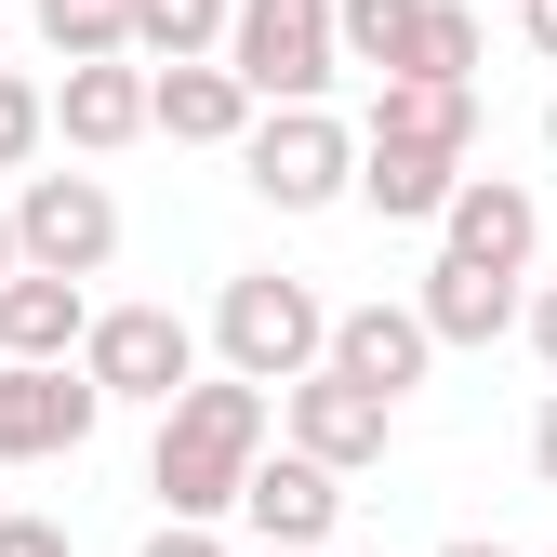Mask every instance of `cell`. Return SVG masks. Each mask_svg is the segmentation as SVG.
<instances>
[{
	"label": "cell",
	"instance_id": "6da1fadb",
	"mask_svg": "<svg viewBox=\"0 0 557 557\" xmlns=\"http://www.w3.org/2000/svg\"><path fill=\"white\" fill-rule=\"evenodd\" d=\"M265 465V385H186L173 411H160V451H147V492L173 505V531H213L226 505H239V478Z\"/></svg>",
	"mask_w": 557,
	"mask_h": 557
},
{
	"label": "cell",
	"instance_id": "7a4b0ae2",
	"mask_svg": "<svg viewBox=\"0 0 557 557\" xmlns=\"http://www.w3.org/2000/svg\"><path fill=\"white\" fill-rule=\"evenodd\" d=\"M319 345H332V306L306 293V278H278V265H239L226 293H213V359H226V385H306L319 372Z\"/></svg>",
	"mask_w": 557,
	"mask_h": 557
},
{
	"label": "cell",
	"instance_id": "3957f363",
	"mask_svg": "<svg viewBox=\"0 0 557 557\" xmlns=\"http://www.w3.org/2000/svg\"><path fill=\"white\" fill-rule=\"evenodd\" d=\"M332 0H226V81L252 94V120L265 107H319L332 94Z\"/></svg>",
	"mask_w": 557,
	"mask_h": 557
},
{
	"label": "cell",
	"instance_id": "277c9868",
	"mask_svg": "<svg viewBox=\"0 0 557 557\" xmlns=\"http://www.w3.org/2000/svg\"><path fill=\"white\" fill-rule=\"evenodd\" d=\"M239 173H252L265 213H332V199L359 186V133H345L332 107H265L239 133Z\"/></svg>",
	"mask_w": 557,
	"mask_h": 557
},
{
	"label": "cell",
	"instance_id": "5b68a950",
	"mask_svg": "<svg viewBox=\"0 0 557 557\" xmlns=\"http://www.w3.org/2000/svg\"><path fill=\"white\" fill-rule=\"evenodd\" d=\"M0 213H14V265L27 278H107V252H120V199L94 173H27Z\"/></svg>",
	"mask_w": 557,
	"mask_h": 557
},
{
	"label": "cell",
	"instance_id": "8992f818",
	"mask_svg": "<svg viewBox=\"0 0 557 557\" xmlns=\"http://www.w3.org/2000/svg\"><path fill=\"white\" fill-rule=\"evenodd\" d=\"M81 385H94V398H147V411H173V398L199 385V332H186L173 306H94V332H81Z\"/></svg>",
	"mask_w": 557,
	"mask_h": 557
},
{
	"label": "cell",
	"instance_id": "52a82bcc",
	"mask_svg": "<svg viewBox=\"0 0 557 557\" xmlns=\"http://www.w3.org/2000/svg\"><path fill=\"white\" fill-rule=\"evenodd\" d=\"M385 438H398V411H385V398L332 385V372L278 385V451H306L319 478H359V465H385Z\"/></svg>",
	"mask_w": 557,
	"mask_h": 557
},
{
	"label": "cell",
	"instance_id": "ba28073f",
	"mask_svg": "<svg viewBox=\"0 0 557 557\" xmlns=\"http://www.w3.org/2000/svg\"><path fill=\"white\" fill-rule=\"evenodd\" d=\"M425 359H438V345H425V319H411V306H332V345H319V372L332 385H359V398H411V385H425Z\"/></svg>",
	"mask_w": 557,
	"mask_h": 557
},
{
	"label": "cell",
	"instance_id": "9c48e42d",
	"mask_svg": "<svg viewBox=\"0 0 557 557\" xmlns=\"http://www.w3.org/2000/svg\"><path fill=\"white\" fill-rule=\"evenodd\" d=\"M226 518H252V544L265 557H319L332 544V518H345V478H319L306 451H265L252 478H239V505Z\"/></svg>",
	"mask_w": 557,
	"mask_h": 557
},
{
	"label": "cell",
	"instance_id": "30bf717a",
	"mask_svg": "<svg viewBox=\"0 0 557 557\" xmlns=\"http://www.w3.org/2000/svg\"><path fill=\"white\" fill-rule=\"evenodd\" d=\"M531 239H544V213H531V186H518V173H465V186H451V213H438V252L478 265V278H518Z\"/></svg>",
	"mask_w": 557,
	"mask_h": 557
},
{
	"label": "cell",
	"instance_id": "8fae6325",
	"mask_svg": "<svg viewBox=\"0 0 557 557\" xmlns=\"http://www.w3.org/2000/svg\"><path fill=\"white\" fill-rule=\"evenodd\" d=\"M94 385H81V359H66V372H14V359H0V465H53V451H81L94 438Z\"/></svg>",
	"mask_w": 557,
	"mask_h": 557
},
{
	"label": "cell",
	"instance_id": "7c38bea8",
	"mask_svg": "<svg viewBox=\"0 0 557 557\" xmlns=\"http://www.w3.org/2000/svg\"><path fill=\"white\" fill-rule=\"evenodd\" d=\"M81 332H94V293H81V278H0V359H14V372H66V359H81Z\"/></svg>",
	"mask_w": 557,
	"mask_h": 557
},
{
	"label": "cell",
	"instance_id": "4fadbf2b",
	"mask_svg": "<svg viewBox=\"0 0 557 557\" xmlns=\"http://www.w3.org/2000/svg\"><path fill=\"white\" fill-rule=\"evenodd\" d=\"M359 147H411V160H478V94H451V81H385L372 94V133Z\"/></svg>",
	"mask_w": 557,
	"mask_h": 557
},
{
	"label": "cell",
	"instance_id": "5bb4252c",
	"mask_svg": "<svg viewBox=\"0 0 557 557\" xmlns=\"http://www.w3.org/2000/svg\"><path fill=\"white\" fill-rule=\"evenodd\" d=\"M53 107V133H66V147H133V133H147V66H133V53H107V66H66V81L40 94Z\"/></svg>",
	"mask_w": 557,
	"mask_h": 557
},
{
	"label": "cell",
	"instance_id": "9a60e30c",
	"mask_svg": "<svg viewBox=\"0 0 557 557\" xmlns=\"http://www.w3.org/2000/svg\"><path fill=\"white\" fill-rule=\"evenodd\" d=\"M147 133H173V147H239L252 94L226 81V66H147Z\"/></svg>",
	"mask_w": 557,
	"mask_h": 557
},
{
	"label": "cell",
	"instance_id": "2e32d148",
	"mask_svg": "<svg viewBox=\"0 0 557 557\" xmlns=\"http://www.w3.org/2000/svg\"><path fill=\"white\" fill-rule=\"evenodd\" d=\"M411 319H425V345H505L518 332V278H478V265H425V293H411Z\"/></svg>",
	"mask_w": 557,
	"mask_h": 557
},
{
	"label": "cell",
	"instance_id": "e0dca14e",
	"mask_svg": "<svg viewBox=\"0 0 557 557\" xmlns=\"http://www.w3.org/2000/svg\"><path fill=\"white\" fill-rule=\"evenodd\" d=\"M332 53L372 66V81H411V53H425V0H332Z\"/></svg>",
	"mask_w": 557,
	"mask_h": 557
},
{
	"label": "cell",
	"instance_id": "ac0fdd59",
	"mask_svg": "<svg viewBox=\"0 0 557 557\" xmlns=\"http://www.w3.org/2000/svg\"><path fill=\"white\" fill-rule=\"evenodd\" d=\"M451 186H465L451 160H411V147H359V199H372L385 226H438V213H451Z\"/></svg>",
	"mask_w": 557,
	"mask_h": 557
},
{
	"label": "cell",
	"instance_id": "d6986e66",
	"mask_svg": "<svg viewBox=\"0 0 557 557\" xmlns=\"http://www.w3.org/2000/svg\"><path fill=\"white\" fill-rule=\"evenodd\" d=\"M226 0H133V66H213Z\"/></svg>",
	"mask_w": 557,
	"mask_h": 557
},
{
	"label": "cell",
	"instance_id": "ffe728a7",
	"mask_svg": "<svg viewBox=\"0 0 557 557\" xmlns=\"http://www.w3.org/2000/svg\"><path fill=\"white\" fill-rule=\"evenodd\" d=\"M27 27L66 66H107V53H133V0H27Z\"/></svg>",
	"mask_w": 557,
	"mask_h": 557
},
{
	"label": "cell",
	"instance_id": "44dd1931",
	"mask_svg": "<svg viewBox=\"0 0 557 557\" xmlns=\"http://www.w3.org/2000/svg\"><path fill=\"white\" fill-rule=\"evenodd\" d=\"M411 81L478 94V14H465V0H425V53H411Z\"/></svg>",
	"mask_w": 557,
	"mask_h": 557
},
{
	"label": "cell",
	"instance_id": "7402d4cb",
	"mask_svg": "<svg viewBox=\"0 0 557 557\" xmlns=\"http://www.w3.org/2000/svg\"><path fill=\"white\" fill-rule=\"evenodd\" d=\"M40 133H53L40 81H14V66H0V173H27V160H40Z\"/></svg>",
	"mask_w": 557,
	"mask_h": 557
},
{
	"label": "cell",
	"instance_id": "603a6c76",
	"mask_svg": "<svg viewBox=\"0 0 557 557\" xmlns=\"http://www.w3.org/2000/svg\"><path fill=\"white\" fill-rule=\"evenodd\" d=\"M0 557H81V544H66L53 518H0Z\"/></svg>",
	"mask_w": 557,
	"mask_h": 557
},
{
	"label": "cell",
	"instance_id": "cb8c5ba5",
	"mask_svg": "<svg viewBox=\"0 0 557 557\" xmlns=\"http://www.w3.org/2000/svg\"><path fill=\"white\" fill-rule=\"evenodd\" d=\"M531 359L557 372V278H544V293H531Z\"/></svg>",
	"mask_w": 557,
	"mask_h": 557
},
{
	"label": "cell",
	"instance_id": "d4e9b609",
	"mask_svg": "<svg viewBox=\"0 0 557 557\" xmlns=\"http://www.w3.org/2000/svg\"><path fill=\"white\" fill-rule=\"evenodd\" d=\"M518 40H531V53L557 66V0H518Z\"/></svg>",
	"mask_w": 557,
	"mask_h": 557
},
{
	"label": "cell",
	"instance_id": "484cf974",
	"mask_svg": "<svg viewBox=\"0 0 557 557\" xmlns=\"http://www.w3.org/2000/svg\"><path fill=\"white\" fill-rule=\"evenodd\" d=\"M133 557H226V544H213V531H147Z\"/></svg>",
	"mask_w": 557,
	"mask_h": 557
},
{
	"label": "cell",
	"instance_id": "4316f807",
	"mask_svg": "<svg viewBox=\"0 0 557 557\" xmlns=\"http://www.w3.org/2000/svg\"><path fill=\"white\" fill-rule=\"evenodd\" d=\"M531 465H544V492H557V398L531 411Z\"/></svg>",
	"mask_w": 557,
	"mask_h": 557
},
{
	"label": "cell",
	"instance_id": "83f0119b",
	"mask_svg": "<svg viewBox=\"0 0 557 557\" xmlns=\"http://www.w3.org/2000/svg\"><path fill=\"white\" fill-rule=\"evenodd\" d=\"M438 557H505V544H478V531H465V544H438Z\"/></svg>",
	"mask_w": 557,
	"mask_h": 557
},
{
	"label": "cell",
	"instance_id": "f1b7e54d",
	"mask_svg": "<svg viewBox=\"0 0 557 557\" xmlns=\"http://www.w3.org/2000/svg\"><path fill=\"white\" fill-rule=\"evenodd\" d=\"M0 278H14V213H0Z\"/></svg>",
	"mask_w": 557,
	"mask_h": 557
},
{
	"label": "cell",
	"instance_id": "f546056e",
	"mask_svg": "<svg viewBox=\"0 0 557 557\" xmlns=\"http://www.w3.org/2000/svg\"><path fill=\"white\" fill-rule=\"evenodd\" d=\"M544 147H557V94H544Z\"/></svg>",
	"mask_w": 557,
	"mask_h": 557
},
{
	"label": "cell",
	"instance_id": "4dcf8cb0",
	"mask_svg": "<svg viewBox=\"0 0 557 557\" xmlns=\"http://www.w3.org/2000/svg\"><path fill=\"white\" fill-rule=\"evenodd\" d=\"M0 40H14V27H0Z\"/></svg>",
	"mask_w": 557,
	"mask_h": 557
},
{
	"label": "cell",
	"instance_id": "1f68e13d",
	"mask_svg": "<svg viewBox=\"0 0 557 557\" xmlns=\"http://www.w3.org/2000/svg\"><path fill=\"white\" fill-rule=\"evenodd\" d=\"M252 557H265V544H252Z\"/></svg>",
	"mask_w": 557,
	"mask_h": 557
}]
</instances>
